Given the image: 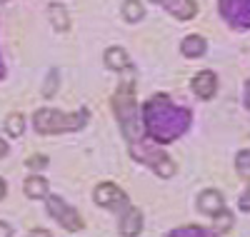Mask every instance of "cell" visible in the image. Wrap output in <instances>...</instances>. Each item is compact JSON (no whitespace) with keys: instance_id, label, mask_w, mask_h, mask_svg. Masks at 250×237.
<instances>
[{"instance_id":"6da1fadb","label":"cell","mask_w":250,"mask_h":237,"mask_svg":"<svg viewBox=\"0 0 250 237\" xmlns=\"http://www.w3.org/2000/svg\"><path fill=\"white\" fill-rule=\"evenodd\" d=\"M143 113H145V130L150 138H155V142H173L190 125V113L185 107L173 105L168 95L150 98L145 102Z\"/></svg>"},{"instance_id":"7a4b0ae2","label":"cell","mask_w":250,"mask_h":237,"mask_svg":"<svg viewBox=\"0 0 250 237\" xmlns=\"http://www.w3.org/2000/svg\"><path fill=\"white\" fill-rule=\"evenodd\" d=\"M113 110L120 120L123 135L128 138L130 145H140L143 142V125L138 120V105H135V88L130 80H123V85L118 88L115 98H113Z\"/></svg>"},{"instance_id":"3957f363","label":"cell","mask_w":250,"mask_h":237,"mask_svg":"<svg viewBox=\"0 0 250 237\" xmlns=\"http://www.w3.org/2000/svg\"><path fill=\"white\" fill-rule=\"evenodd\" d=\"M88 122V110L80 107L78 113H60L53 107H40L33 115V127L40 135H60V133H73L80 130Z\"/></svg>"},{"instance_id":"277c9868","label":"cell","mask_w":250,"mask_h":237,"mask_svg":"<svg viewBox=\"0 0 250 237\" xmlns=\"http://www.w3.org/2000/svg\"><path fill=\"white\" fill-rule=\"evenodd\" d=\"M45 207H48V212H50V217H55L58 225H60L62 230H68V232H78V230H83V220H80L78 210L70 207L62 198H58V195H48V198H45Z\"/></svg>"},{"instance_id":"5b68a950","label":"cell","mask_w":250,"mask_h":237,"mask_svg":"<svg viewBox=\"0 0 250 237\" xmlns=\"http://www.w3.org/2000/svg\"><path fill=\"white\" fill-rule=\"evenodd\" d=\"M220 15L235 28H250V0H220Z\"/></svg>"},{"instance_id":"8992f818","label":"cell","mask_w":250,"mask_h":237,"mask_svg":"<svg viewBox=\"0 0 250 237\" xmlns=\"http://www.w3.org/2000/svg\"><path fill=\"white\" fill-rule=\"evenodd\" d=\"M93 198L100 207L105 210H120V207H128V198H125V192L115 185V182H103L95 187Z\"/></svg>"},{"instance_id":"52a82bcc","label":"cell","mask_w":250,"mask_h":237,"mask_svg":"<svg viewBox=\"0 0 250 237\" xmlns=\"http://www.w3.org/2000/svg\"><path fill=\"white\" fill-rule=\"evenodd\" d=\"M190 88H193V93H195L200 100H210V98L215 95V90H218V78H215L213 70H200V73L193 78Z\"/></svg>"},{"instance_id":"ba28073f","label":"cell","mask_w":250,"mask_h":237,"mask_svg":"<svg viewBox=\"0 0 250 237\" xmlns=\"http://www.w3.org/2000/svg\"><path fill=\"white\" fill-rule=\"evenodd\" d=\"M118 230H120V235L123 237H135V235H140L143 232V212L138 210V207H125V212H123V217H120V225H118Z\"/></svg>"},{"instance_id":"9c48e42d","label":"cell","mask_w":250,"mask_h":237,"mask_svg":"<svg viewBox=\"0 0 250 237\" xmlns=\"http://www.w3.org/2000/svg\"><path fill=\"white\" fill-rule=\"evenodd\" d=\"M163 8L168 10L173 18H178V20H190L198 13L195 0H163Z\"/></svg>"},{"instance_id":"30bf717a","label":"cell","mask_w":250,"mask_h":237,"mask_svg":"<svg viewBox=\"0 0 250 237\" xmlns=\"http://www.w3.org/2000/svg\"><path fill=\"white\" fill-rule=\"evenodd\" d=\"M198 210L203 215H218L220 210H225V202H223V195L218 190H203L200 198H198Z\"/></svg>"},{"instance_id":"8fae6325","label":"cell","mask_w":250,"mask_h":237,"mask_svg":"<svg viewBox=\"0 0 250 237\" xmlns=\"http://www.w3.org/2000/svg\"><path fill=\"white\" fill-rule=\"evenodd\" d=\"M103 60H105V65H108L110 70H115V73H123V70H130V68H133L128 53H125L123 48H118V45H115V48H108L105 55H103Z\"/></svg>"},{"instance_id":"7c38bea8","label":"cell","mask_w":250,"mask_h":237,"mask_svg":"<svg viewBox=\"0 0 250 237\" xmlns=\"http://www.w3.org/2000/svg\"><path fill=\"white\" fill-rule=\"evenodd\" d=\"M23 192H25V198H30V200H45L48 198V180L40 178V175H30L23 182Z\"/></svg>"},{"instance_id":"4fadbf2b","label":"cell","mask_w":250,"mask_h":237,"mask_svg":"<svg viewBox=\"0 0 250 237\" xmlns=\"http://www.w3.org/2000/svg\"><path fill=\"white\" fill-rule=\"evenodd\" d=\"M208 50V42L203 35H188L183 42H180V53L185 58H203Z\"/></svg>"},{"instance_id":"5bb4252c","label":"cell","mask_w":250,"mask_h":237,"mask_svg":"<svg viewBox=\"0 0 250 237\" xmlns=\"http://www.w3.org/2000/svg\"><path fill=\"white\" fill-rule=\"evenodd\" d=\"M48 13H50V23H53V28H55L58 33H62V30L70 28V15H68V10L62 8L60 3H50Z\"/></svg>"},{"instance_id":"9a60e30c","label":"cell","mask_w":250,"mask_h":237,"mask_svg":"<svg viewBox=\"0 0 250 237\" xmlns=\"http://www.w3.org/2000/svg\"><path fill=\"white\" fill-rule=\"evenodd\" d=\"M123 18L128 20V23H138V20L145 18V5L140 0H125L123 3Z\"/></svg>"},{"instance_id":"2e32d148","label":"cell","mask_w":250,"mask_h":237,"mask_svg":"<svg viewBox=\"0 0 250 237\" xmlns=\"http://www.w3.org/2000/svg\"><path fill=\"white\" fill-rule=\"evenodd\" d=\"M23 130H25V118L20 115V113H10L5 118V133L10 138H20V135H23Z\"/></svg>"},{"instance_id":"e0dca14e","label":"cell","mask_w":250,"mask_h":237,"mask_svg":"<svg viewBox=\"0 0 250 237\" xmlns=\"http://www.w3.org/2000/svg\"><path fill=\"white\" fill-rule=\"evenodd\" d=\"M213 225H215V232H225L233 227V215L228 210H220L218 215H213Z\"/></svg>"},{"instance_id":"ac0fdd59","label":"cell","mask_w":250,"mask_h":237,"mask_svg":"<svg viewBox=\"0 0 250 237\" xmlns=\"http://www.w3.org/2000/svg\"><path fill=\"white\" fill-rule=\"evenodd\" d=\"M235 167H238V172H240V178L250 180V150H243V153H238Z\"/></svg>"},{"instance_id":"d6986e66","label":"cell","mask_w":250,"mask_h":237,"mask_svg":"<svg viewBox=\"0 0 250 237\" xmlns=\"http://www.w3.org/2000/svg\"><path fill=\"white\" fill-rule=\"evenodd\" d=\"M55 90H58V70H50L48 73V82H45V88H43V95L45 98H53Z\"/></svg>"},{"instance_id":"ffe728a7","label":"cell","mask_w":250,"mask_h":237,"mask_svg":"<svg viewBox=\"0 0 250 237\" xmlns=\"http://www.w3.org/2000/svg\"><path fill=\"white\" fill-rule=\"evenodd\" d=\"M25 165H28L30 170H43V167H48V158H45V155H30V158L25 160Z\"/></svg>"},{"instance_id":"44dd1931","label":"cell","mask_w":250,"mask_h":237,"mask_svg":"<svg viewBox=\"0 0 250 237\" xmlns=\"http://www.w3.org/2000/svg\"><path fill=\"white\" fill-rule=\"evenodd\" d=\"M238 207L243 210V212H250V185H248V190L240 195V200H238Z\"/></svg>"},{"instance_id":"7402d4cb","label":"cell","mask_w":250,"mask_h":237,"mask_svg":"<svg viewBox=\"0 0 250 237\" xmlns=\"http://www.w3.org/2000/svg\"><path fill=\"white\" fill-rule=\"evenodd\" d=\"M0 237H13V227L3 220H0Z\"/></svg>"},{"instance_id":"603a6c76","label":"cell","mask_w":250,"mask_h":237,"mask_svg":"<svg viewBox=\"0 0 250 237\" xmlns=\"http://www.w3.org/2000/svg\"><path fill=\"white\" fill-rule=\"evenodd\" d=\"M30 237H53V235H50L48 230H43V227H38V230L30 232Z\"/></svg>"},{"instance_id":"cb8c5ba5","label":"cell","mask_w":250,"mask_h":237,"mask_svg":"<svg viewBox=\"0 0 250 237\" xmlns=\"http://www.w3.org/2000/svg\"><path fill=\"white\" fill-rule=\"evenodd\" d=\"M5 195H8V185H5L3 178H0V200H5Z\"/></svg>"},{"instance_id":"d4e9b609","label":"cell","mask_w":250,"mask_h":237,"mask_svg":"<svg viewBox=\"0 0 250 237\" xmlns=\"http://www.w3.org/2000/svg\"><path fill=\"white\" fill-rule=\"evenodd\" d=\"M5 155H8V142H5L3 138H0V160H3Z\"/></svg>"},{"instance_id":"484cf974","label":"cell","mask_w":250,"mask_h":237,"mask_svg":"<svg viewBox=\"0 0 250 237\" xmlns=\"http://www.w3.org/2000/svg\"><path fill=\"white\" fill-rule=\"evenodd\" d=\"M245 105H248V110H250V82L245 85Z\"/></svg>"},{"instance_id":"4316f807","label":"cell","mask_w":250,"mask_h":237,"mask_svg":"<svg viewBox=\"0 0 250 237\" xmlns=\"http://www.w3.org/2000/svg\"><path fill=\"white\" fill-rule=\"evenodd\" d=\"M5 75V70H3V62H0V78H3Z\"/></svg>"},{"instance_id":"83f0119b","label":"cell","mask_w":250,"mask_h":237,"mask_svg":"<svg viewBox=\"0 0 250 237\" xmlns=\"http://www.w3.org/2000/svg\"><path fill=\"white\" fill-rule=\"evenodd\" d=\"M153 3H158V5H163V0H153Z\"/></svg>"},{"instance_id":"f1b7e54d","label":"cell","mask_w":250,"mask_h":237,"mask_svg":"<svg viewBox=\"0 0 250 237\" xmlns=\"http://www.w3.org/2000/svg\"><path fill=\"white\" fill-rule=\"evenodd\" d=\"M0 3H8V0H0Z\"/></svg>"}]
</instances>
